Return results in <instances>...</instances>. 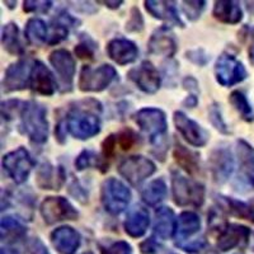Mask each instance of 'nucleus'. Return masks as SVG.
<instances>
[{
    "label": "nucleus",
    "mask_w": 254,
    "mask_h": 254,
    "mask_svg": "<svg viewBox=\"0 0 254 254\" xmlns=\"http://www.w3.org/2000/svg\"><path fill=\"white\" fill-rule=\"evenodd\" d=\"M216 81L222 87H233L242 83L248 76L246 66L234 55L224 52L217 58L215 64Z\"/></svg>",
    "instance_id": "8"
},
{
    "label": "nucleus",
    "mask_w": 254,
    "mask_h": 254,
    "mask_svg": "<svg viewBox=\"0 0 254 254\" xmlns=\"http://www.w3.org/2000/svg\"><path fill=\"white\" fill-rule=\"evenodd\" d=\"M137 126L150 137L151 144L160 149L164 146V139L168 131L167 116L159 108L146 107L137 111L135 115Z\"/></svg>",
    "instance_id": "4"
},
{
    "label": "nucleus",
    "mask_w": 254,
    "mask_h": 254,
    "mask_svg": "<svg viewBox=\"0 0 254 254\" xmlns=\"http://www.w3.org/2000/svg\"><path fill=\"white\" fill-rule=\"evenodd\" d=\"M237 155L240 179L247 186L254 188V147H252L246 140H238Z\"/></svg>",
    "instance_id": "23"
},
{
    "label": "nucleus",
    "mask_w": 254,
    "mask_h": 254,
    "mask_svg": "<svg viewBox=\"0 0 254 254\" xmlns=\"http://www.w3.org/2000/svg\"><path fill=\"white\" fill-rule=\"evenodd\" d=\"M27 228L13 216H4L1 219V239L13 243L26 237Z\"/></svg>",
    "instance_id": "33"
},
{
    "label": "nucleus",
    "mask_w": 254,
    "mask_h": 254,
    "mask_svg": "<svg viewBox=\"0 0 254 254\" xmlns=\"http://www.w3.org/2000/svg\"><path fill=\"white\" fill-rule=\"evenodd\" d=\"M168 188L164 179L158 178L151 181L144 190H141V198L146 205L156 206L167 197Z\"/></svg>",
    "instance_id": "32"
},
{
    "label": "nucleus",
    "mask_w": 254,
    "mask_h": 254,
    "mask_svg": "<svg viewBox=\"0 0 254 254\" xmlns=\"http://www.w3.org/2000/svg\"><path fill=\"white\" fill-rule=\"evenodd\" d=\"M217 201L220 202L222 210H225L228 214L243 220H251L252 222H254V208L248 203L225 196H219Z\"/></svg>",
    "instance_id": "30"
},
{
    "label": "nucleus",
    "mask_w": 254,
    "mask_h": 254,
    "mask_svg": "<svg viewBox=\"0 0 254 254\" xmlns=\"http://www.w3.org/2000/svg\"><path fill=\"white\" fill-rule=\"evenodd\" d=\"M127 76L136 87L146 94H154L160 89L162 78L150 61H142L139 66L131 69Z\"/></svg>",
    "instance_id": "13"
},
{
    "label": "nucleus",
    "mask_w": 254,
    "mask_h": 254,
    "mask_svg": "<svg viewBox=\"0 0 254 254\" xmlns=\"http://www.w3.org/2000/svg\"><path fill=\"white\" fill-rule=\"evenodd\" d=\"M84 37L80 38V42L75 46V55L79 59H88V60H93L94 58L95 49H98L97 44L89 37V36L83 35Z\"/></svg>",
    "instance_id": "37"
},
{
    "label": "nucleus",
    "mask_w": 254,
    "mask_h": 254,
    "mask_svg": "<svg viewBox=\"0 0 254 254\" xmlns=\"http://www.w3.org/2000/svg\"><path fill=\"white\" fill-rule=\"evenodd\" d=\"M32 66L33 64H31L28 59H22L10 64L4 72L3 92L12 93L29 87Z\"/></svg>",
    "instance_id": "12"
},
{
    "label": "nucleus",
    "mask_w": 254,
    "mask_h": 254,
    "mask_svg": "<svg viewBox=\"0 0 254 254\" xmlns=\"http://www.w3.org/2000/svg\"><path fill=\"white\" fill-rule=\"evenodd\" d=\"M24 102H20L18 99H10L1 103V115L5 120H12L15 115H20V111L23 108Z\"/></svg>",
    "instance_id": "42"
},
{
    "label": "nucleus",
    "mask_w": 254,
    "mask_h": 254,
    "mask_svg": "<svg viewBox=\"0 0 254 254\" xmlns=\"http://www.w3.org/2000/svg\"><path fill=\"white\" fill-rule=\"evenodd\" d=\"M75 168L76 171H84V169H87V168H102V172L108 171V164L104 163L103 159L99 158L97 155V153L93 150H83L80 154L78 155V158L75 159Z\"/></svg>",
    "instance_id": "34"
},
{
    "label": "nucleus",
    "mask_w": 254,
    "mask_h": 254,
    "mask_svg": "<svg viewBox=\"0 0 254 254\" xmlns=\"http://www.w3.org/2000/svg\"><path fill=\"white\" fill-rule=\"evenodd\" d=\"M150 225V216L149 211L140 205H136L127 212L125 219L124 228L127 235L131 238H141L146 233L147 228Z\"/></svg>",
    "instance_id": "22"
},
{
    "label": "nucleus",
    "mask_w": 254,
    "mask_h": 254,
    "mask_svg": "<svg viewBox=\"0 0 254 254\" xmlns=\"http://www.w3.org/2000/svg\"><path fill=\"white\" fill-rule=\"evenodd\" d=\"M19 130L35 145H44L49 140L47 111L35 101L24 102L20 111Z\"/></svg>",
    "instance_id": "2"
},
{
    "label": "nucleus",
    "mask_w": 254,
    "mask_h": 254,
    "mask_svg": "<svg viewBox=\"0 0 254 254\" xmlns=\"http://www.w3.org/2000/svg\"><path fill=\"white\" fill-rule=\"evenodd\" d=\"M29 87L35 93L41 95H54L58 90V81L42 61H35L31 71Z\"/></svg>",
    "instance_id": "16"
},
{
    "label": "nucleus",
    "mask_w": 254,
    "mask_h": 254,
    "mask_svg": "<svg viewBox=\"0 0 254 254\" xmlns=\"http://www.w3.org/2000/svg\"><path fill=\"white\" fill-rule=\"evenodd\" d=\"M147 50L151 55L173 58L178 50V44L171 29L167 26H163L154 31L147 42Z\"/></svg>",
    "instance_id": "18"
},
{
    "label": "nucleus",
    "mask_w": 254,
    "mask_h": 254,
    "mask_svg": "<svg viewBox=\"0 0 254 254\" xmlns=\"http://www.w3.org/2000/svg\"><path fill=\"white\" fill-rule=\"evenodd\" d=\"M3 168L17 185H22L28 179L32 169L35 168V160L26 147L19 146L3 156Z\"/></svg>",
    "instance_id": "9"
},
{
    "label": "nucleus",
    "mask_w": 254,
    "mask_h": 254,
    "mask_svg": "<svg viewBox=\"0 0 254 254\" xmlns=\"http://www.w3.org/2000/svg\"><path fill=\"white\" fill-rule=\"evenodd\" d=\"M131 197L130 188L119 179L108 178L102 183L101 202L108 214L120 215L124 212L130 203Z\"/></svg>",
    "instance_id": "5"
},
{
    "label": "nucleus",
    "mask_w": 254,
    "mask_h": 254,
    "mask_svg": "<svg viewBox=\"0 0 254 254\" xmlns=\"http://www.w3.org/2000/svg\"><path fill=\"white\" fill-rule=\"evenodd\" d=\"M208 117H210V121L212 124V126L219 130L221 133H229V127L225 124L224 119H222L221 110H220V106L217 103H214L208 110Z\"/></svg>",
    "instance_id": "39"
},
{
    "label": "nucleus",
    "mask_w": 254,
    "mask_h": 254,
    "mask_svg": "<svg viewBox=\"0 0 254 254\" xmlns=\"http://www.w3.org/2000/svg\"><path fill=\"white\" fill-rule=\"evenodd\" d=\"M102 104L95 99L81 101L75 107L67 112L66 125L67 132L78 140H88L101 132Z\"/></svg>",
    "instance_id": "1"
},
{
    "label": "nucleus",
    "mask_w": 254,
    "mask_h": 254,
    "mask_svg": "<svg viewBox=\"0 0 254 254\" xmlns=\"http://www.w3.org/2000/svg\"><path fill=\"white\" fill-rule=\"evenodd\" d=\"M173 156L177 164L190 176H197L199 173V155L196 151L190 150L187 146L176 141L173 149Z\"/></svg>",
    "instance_id": "26"
},
{
    "label": "nucleus",
    "mask_w": 254,
    "mask_h": 254,
    "mask_svg": "<svg viewBox=\"0 0 254 254\" xmlns=\"http://www.w3.org/2000/svg\"><path fill=\"white\" fill-rule=\"evenodd\" d=\"M229 102L234 107V110L242 116L247 121H253L254 120V110L249 103L248 98L239 90H234L229 97Z\"/></svg>",
    "instance_id": "35"
},
{
    "label": "nucleus",
    "mask_w": 254,
    "mask_h": 254,
    "mask_svg": "<svg viewBox=\"0 0 254 254\" xmlns=\"http://www.w3.org/2000/svg\"><path fill=\"white\" fill-rule=\"evenodd\" d=\"M212 14L215 19L224 24H238L243 19V10L238 1H216Z\"/></svg>",
    "instance_id": "27"
},
{
    "label": "nucleus",
    "mask_w": 254,
    "mask_h": 254,
    "mask_svg": "<svg viewBox=\"0 0 254 254\" xmlns=\"http://www.w3.org/2000/svg\"><path fill=\"white\" fill-rule=\"evenodd\" d=\"M119 173L133 187H139L145 179L156 172V165L150 159L142 155H132L125 158L117 168Z\"/></svg>",
    "instance_id": "7"
},
{
    "label": "nucleus",
    "mask_w": 254,
    "mask_h": 254,
    "mask_svg": "<svg viewBox=\"0 0 254 254\" xmlns=\"http://www.w3.org/2000/svg\"><path fill=\"white\" fill-rule=\"evenodd\" d=\"M182 9L190 20H196L201 17L206 1H183Z\"/></svg>",
    "instance_id": "40"
},
{
    "label": "nucleus",
    "mask_w": 254,
    "mask_h": 254,
    "mask_svg": "<svg viewBox=\"0 0 254 254\" xmlns=\"http://www.w3.org/2000/svg\"><path fill=\"white\" fill-rule=\"evenodd\" d=\"M145 8L149 12V14L153 15L156 19H160L163 22L172 26H178L181 28L185 27L183 20L179 17V13L177 10V6L174 1H154V0H147L145 1Z\"/></svg>",
    "instance_id": "24"
},
{
    "label": "nucleus",
    "mask_w": 254,
    "mask_h": 254,
    "mask_svg": "<svg viewBox=\"0 0 254 254\" xmlns=\"http://www.w3.org/2000/svg\"><path fill=\"white\" fill-rule=\"evenodd\" d=\"M117 135H110L107 139L102 142V154L104 159H111L116 154V146H117Z\"/></svg>",
    "instance_id": "45"
},
{
    "label": "nucleus",
    "mask_w": 254,
    "mask_h": 254,
    "mask_svg": "<svg viewBox=\"0 0 254 254\" xmlns=\"http://www.w3.org/2000/svg\"><path fill=\"white\" fill-rule=\"evenodd\" d=\"M66 181V173L63 167H54L51 163L44 162L36 173V185L41 190H60Z\"/></svg>",
    "instance_id": "21"
},
{
    "label": "nucleus",
    "mask_w": 254,
    "mask_h": 254,
    "mask_svg": "<svg viewBox=\"0 0 254 254\" xmlns=\"http://www.w3.org/2000/svg\"><path fill=\"white\" fill-rule=\"evenodd\" d=\"M50 64L55 69L61 84V92H71L74 76H75V60L67 50L59 49L51 52Z\"/></svg>",
    "instance_id": "11"
},
{
    "label": "nucleus",
    "mask_w": 254,
    "mask_h": 254,
    "mask_svg": "<svg viewBox=\"0 0 254 254\" xmlns=\"http://www.w3.org/2000/svg\"><path fill=\"white\" fill-rule=\"evenodd\" d=\"M183 104H185L186 107H188V108H194L197 104H198V98H197L194 94H190V97H187V98L185 99Z\"/></svg>",
    "instance_id": "50"
},
{
    "label": "nucleus",
    "mask_w": 254,
    "mask_h": 254,
    "mask_svg": "<svg viewBox=\"0 0 254 254\" xmlns=\"http://www.w3.org/2000/svg\"><path fill=\"white\" fill-rule=\"evenodd\" d=\"M1 44L4 50L12 55H22L24 52V46L20 41L19 28L15 23L9 22L4 24L1 29Z\"/></svg>",
    "instance_id": "29"
},
{
    "label": "nucleus",
    "mask_w": 254,
    "mask_h": 254,
    "mask_svg": "<svg viewBox=\"0 0 254 254\" xmlns=\"http://www.w3.org/2000/svg\"><path fill=\"white\" fill-rule=\"evenodd\" d=\"M29 252L32 254H49L46 247L44 246V243L41 242L38 238H33V239L29 242Z\"/></svg>",
    "instance_id": "48"
},
{
    "label": "nucleus",
    "mask_w": 254,
    "mask_h": 254,
    "mask_svg": "<svg viewBox=\"0 0 254 254\" xmlns=\"http://www.w3.org/2000/svg\"><path fill=\"white\" fill-rule=\"evenodd\" d=\"M119 79V72L108 64H103L97 69L85 65L79 76V89L84 93H99L107 89L113 81Z\"/></svg>",
    "instance_id": "6"
},
{
    "label": "nucleus",
    "mask_w": 254,
    "mask_h": 254,
    "mask_svg": "<svg viewBox=\"0 0 254 254\" xmlns=\"http://www.w3.org/2000/svg\"><path fill=\"white\" fill-rule=\"evenodd\" d=\"M173 121L177 130L185 137L186 141L194 147H202L208 141V132L201 125L197 124L181 111L174 112Z\"/></svg>",
    "instance_id": "14"
},
{
    "label": "nucleus",
    "mask_w": 254,
    "mask_h": 254,
    "mask_svg": "<svg viewBox=\"0 0 254 254\" xmlns=\"http://www.w3.org/2000/svg\"><path fill=\"white\" fill-rule=\"evenodd\" d=\"M139 141L140 136L131 128H125L117 133V142L122 150H130L136 144H139Z\"/></svg>",
    "instance_id": "38"
},
{
    "label": "nucleus",
    "mask_w": 254,
    "mask_h": 254,
    "mask_svg": "<svg viewBox=\"0 0 254 254\" xmlns=\"http://www.w3.org/2000/svg\"><path fill=\"white\" fill-rule=\"evenodd\" d=\"M99 3L104 4V5L111 9H119L124 4V1H99Z\"/></svg>",
    "instance_id": "51"
},
{
    "label": "nucleus",
    "mask_w": 254,
    "mask_h": 254,
    "mask_svg": "<svg viewBox=\"0 0 254 254\" xmlns=\"http://www.w3.org/2000/svg\"><path fill=\"white\" fill-rule=\"evenodd\" d=\"M40 212L47 225L67 220H78L79 217V212L69 202V199L61 196L46 197L41 203Z\"/></svg>",
    "instance_id": "10"
},
{
    "label": "nucleus",
    "mask_w": 254,
    "mask_h": 254,
    "mask_svg": "<svg viewBox=\"0 0 254 254\" xmlns=\"http://www.w3.org/2000/svg\"><path fill=\"white\" fill-rule=\"evenodd\" d=\"M52 8V1H45V0H37V1H24L23 10L26 13H47Z\"/></svg>",
    "instance_id": "43"
},
{
    "label": "nucleus",
    "mask_w": 254,
    "mask_h": 254,
    "mask_svg": "<svg viewBox=\"0 0 254 254\" xmlns=\"http://www.w3.org/2000/svg\"><path fill=\"white\" fill-rule=\"evenodd\" d=\"M101 254H132V248L127 242L117 240V242H99L98 243Z\"/></svg>",
    "instance_id": "36"
},
{
    "label": "nucleus",
    "mask_w": 254,
    "mask_h": 254,
    "mask_svg": "<svg viewBox=\"0 0 254 254\" xmlns=\"http://www.w3.org/2000/svg\"><path fill=\"white\" fill-rule=\"evenodd\" d=\"M51 243L61 254H75L80 247L81 237L71 226H60L51 233Z\"/></svg>",
    "instance_id": "20"
},
{
    "label": "nucleus",
    "mask_w": 254,
    "mask_h": 254,
    "mask_svg": "<svg viewBox=\"0 0 254 254\" xmlns=\"http://www.w3.org/2000/svg\"><path fill=\"white\" fill-rule=\"evenodd\" d=\"M83 254H93L92 252H85V253H83Z\"/></svg>",
    "instance_id": "54"
},
{
    "label": "nucleus",
    "mask_w": 254,
    "mask_h": 254,
    "mask_svg": "<svg viewBox=\"0 0 254 254\" xmlns=\"http://www.w3.org/2000/svg\"><path fill=\"white\" fill-rule=\"evenodd\" d=\"M160 246L155 240V238H149L140 244V251L142 254H154L159 251Z\"/></svg>",
    "instance_id": "47"
},
{
    "label": "nucleus",
    "mask_w": 254,
    "mask_h": 254,
    "mask_svg": "<svg viewBox=\"0 0 254 254\" xmlns=\"http://www.w3.org/2000/svg\"><path fill=\"white\" fill-rule=\"evenodd\" d=\"M208 163H210V171L212 174V178L219 185L225 183L234 171V158H233L231 151L226 147L215 149L211 153Z\"/></svg>",
    "instance_id": "17"
},
{
    "label": "nucleus",
    "mask_w": 254,
    "mask_h": 254,
    "mask_svg": "<svg viewBox=\"0 0 254 254\" xmlns=\"http://www.w3.org/2000/svg\"><path fill=\"white\" fill-rule=\"evenodd\" d=\"M251 230L244 225L225 224L219 230L217 248L221 252H228L234 248H243L248 244Z\"/></svg>",
    "instance_id": "15"
},
{
    "label": "nucleus",
    "mask_w": 254,
    "mask_h": 254,
    "mask_svg": "<svg viewBox=\"0 0 254 254\" xmlns=\"http://www.w3.org/2000/svg\"><path fill=\"white\" fill-rule=\"evenodd\" d=\"M183 87L186 88L190 92H198V81L196 80L192 76H187V78L183 80Z\"/></svg>",
    "instance_id": "49"
},
{
    "label": "nucleus",
    "mask_w": 254,
    "mask_h": 254,
    "mask_svg": "<svg viewBox=\"0 0 254 254\" xmlns=\"http://www.w3.org/2000/svg\"><path fill=\"white\" fill-rule=\"evenodd\" d=\"M142 29H144V18L139 9L133 6L130 12V18L126 23V31L137 33V32H141Z\"/></svg>",
    "instance_id": "41"
},
{
    "label": "nucleus",
    "mask_w": 254,
    "mask_h": 254,
    "mask_svg": "<svg viewBox=\"0 0 254 254\" xmlns=\"http://www.w3.org/2000/svg\"><path fill=\"white\" fill-rule=\"evenodd\" d=\"M69 190H70V193L75 197V199H78V201H80V202H83V203H85L88 201L87 190L81 187L80 183H79L78 181H72V183L70 185Z\"/></svg>",
    "instance_id": "46"
},
{
    "label": "nucleus",
    "mask_w": 254,
    "mask_h": 254,
    "mask_svg": "<svg viewBox=\"0 0 254 254\" xmlns=\"http://www.w3.org/2000/svg\"><path fill=\"white\" fill-rule=\"evenodd\" d=\"M49 28L47 24L40 18H31L26 24V38L29 44L40 46L47 44L49 41Z\"/></svg>",
    "instance_id": "31"
},
{
    "label": "nucleus",
    "mask_w": 254,
    "mask_h": 254,
    "mask_svg": "<svg viewBox=\"0 0 254 254\" xmlns=\"http://www.w3.org/2000/svg\"><path fill=\"white\" fill-rule=\"evenodd\" d=\"M172 190L174 203L181 207H201L205 202V186L182 176L178 171L172 172Z\"/></svg>",
    "instance_id": "3"
},
{
    "label": "nucleus",
    "mask_w": 254,
    "mask_h": 254,
    "mask_svg": "<svg viewBox=\"0 0 254 254\" xmlns=\"http://www.w3.org/2000/svg\"><path fill=\"white\" fill-rule=\"evenodd\" d=\"M201 230V219L197 214L185 211L177 219L176 235L179 240H186L193 237Z\"/></svg>",
    "instance_id": "28"
},
{
    "label": "nucleus",
    "mask_w": 254,
    "mask_h": 254,
    "mask_svg": "<svg viewBox=\"0 0 254 254\" xmlns=\"http://www.w3.org/2000/svg\"><path fill=\"white\" fill-rule=\"evenodd\" d=\"M186 58L190 61V63L196 64L198 66H205L206 64L210 61V56L203 51L202 49H196V50H190L186 54Z\"/></svg>",
    "instance_id": "44"
},
{
    "label": "nucleus",
    "mask_w": 254,
    "mask_h": 254,
    "mask_svg": "<svg viewBox=\"0 0 254 254\" xmlns=\"http://www.w3.org/2000/svg\"><path fill=\"white\" fill-rule=\"evenodd\" d=\"M107 54L116 64L127 65L136 61L139 56V49L135 42L127 38H113L107 45Z\"/></svg>",
    "instance_id": "19"
},
{
    "label": "nucleus",
    "mask_w": 254,
    "mask_h": 254,
    "mask_svg": "<svg viewBox=\"0 0 254 254\" xmlns=\"http://www.w3.org/2000/svg\"><path fill=\"white\" fill-rule=\"evenodd\" d=\"M249 60L254 65V46H252L251 50H249Z\"/></svg>",
    "instance_id": "53"
},
{
    "label": "nucleus",
    "mask_w": 254,
    "mask_h": 254,
    "mask_svg": "<svg viewBox=\"0 0 254 254\" xmlns=\"http://www.w3.org/2000/svg\"><path fill=\"white\" fill-rule=\"evenodd\" d=\"M1 254H18V252L12 248H1Z\"/></svg>",
    "instance_id": "52"
},
{
    "label": "nucleus",
    "mask_w": 254,
    "mask_h": 254,
    "mask_svg": "<svg viewBox=\"0 0 254 254\" xmlns=\"http://www.w3.org/2000/svg\"><path fill=\"white\" fill-rule=\"evenodd\" d=\"M177 229V220L174 211L171 207L163 206L156 208L155 221H154V235L159 239H169L174 235Z\"/></svg>",
    "instance_id": "25"
}]
</instances>
